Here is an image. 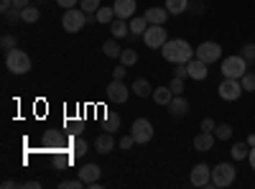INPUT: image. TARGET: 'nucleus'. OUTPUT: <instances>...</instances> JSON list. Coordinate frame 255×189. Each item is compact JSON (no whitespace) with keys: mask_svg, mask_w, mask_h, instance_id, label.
I'll return each mask as SVG.
<instances>
[{"mask_svg":"<svg viewBox=\"0 0 255 189\" xmlns=\"http://www.w3.org/2000/svg\"><path fill=\"white\" fill-rule=\"evenodd\" d=\"M166 41H168V36H166V28L163 26H148V31L143 33V44L148 49H161Z\"/></svg>","mask_w":255,"mask_h":189,"instance_id":"9","label":"nucleus"},{"mask_svg":"<svg viewBox=\"0 0 255 189\" xmlns=\"http://www.w3.org/2000/svg\"><path fill=\"white\" fill-rule=\"evenodd\" d=\"M189 182L194 184V187H212V166H207V164H197L194 169H191Z\"/></svg>","mask_w":255,"mask_h":189,"instance_id":"11","label":"nucleus"},{"mask_svg":"<svg viewBox=\"0 0 255 189\" xmlns=\"http://www.w3.org/2000/svg\"><path fill=\"white\" fill-rule=\"evenodd\" d=\"M82 187H87V184H84L79 177H77V179H67V182L59 184V189H82Z\"/></svg>","mask_w":255,"mask_h":189,"instance_id":"37","label":"nucleus"},{"mask_svg":"<svg viewBox=\"0 0 255 189\" xmlns=\"http://www.w3.org/2000/svg\"><path fill=\"white\" fill-rule=\"evenodd\" d=\"M151 97H153L156 105H166V108H168V102L174 100V92H171V87H156Z\"/></svg>","mask_w":255,"mask_h":189,"instance_id":"22","label":"nucleus"},{"mask_svg":"<svg viewBox=\"0 0 255 189\" xmlns=\"http://www.w3.org/2000/svg\"><path fill=\"white\" fill-rule=\"evenodd\" d=\"M248 161L253 166V172H255V146H250V154H248Z\"/></svg>","mask_w":255,"mask_h":189,"instance_id":"45","label":"nucleus"},{"mask_svg":"<svg viewBox=\"0 0 255 189\" xmlns=\"http://www.w3.org/2000/svg\"><path fill=\"white\" fill-rule=\"evenodd\" d=\"M0 187H3V189H13V187H23V184H18V182H13V179H5Z\"/></svg>","mask_w":255,"mask_h":189,"instance_id":"44","label":"nucleus"},{"mask_svg":"<svg viewBox=\"0 0 255 189\" xmlns=\"http://www.w3.org/2000/svg\"><path fill=\"white\" fill-rule=\"evenodd\" d=\"M13 5L15 8H26V5H31V0H13Z\"/></svg>","mask_w":255,"mask_h":189,"instance_id":"48","label":"nucleus"},{"mask_svg":"<svg viewBox=\"0 0 255 189\" xmlns=\"http://www.w3.org/2000/svg\"><path fill=\"white\" fill-rule=\"evenodd\" d=\"M125 74H128V67L125 64H120V67L113 69V79H125Z\"/></svg>","mask_w":255,"mask_h":189,"instance_id":"42","label":"nucleus"},{"mask_svg":"<svg viewBox=\"0 0 255 189\" xmlns=\"http://www.w3.org/2000/svg\"><path fill=\"white\" fill-rule=\"evenodd\" d=\"M168 113H171L174 118H184L189 113V100L184 95H174V100L168 102Z\"/></svg>","mask_w":255,"mask_h":189,"instance_id":"14","label":"nucleus"},{"mask_svg":"<svg viewBox=\"0 0 255 189\" xmlns=\"http://www.w3.org/2000/svg\"><path fill=\"white\" fill-rule=\"evenodd\" d=\"M0 46H3V51H5V54H8V51H13V49H15V36L3 33V38H0Z\"/></svg>","mask_w":255,"mask_h":189,"instance_id":"36","label":"nucleus"},{"mask_svg":"<svg viewBox=\"0 0 255 189\" xmlns=\"http://www.w3.org/2000/svg\"><path fill=\"white\" fill-rule=\"evenodd\" d=\"M248 143H250V146H255V133H253V136L248 138Z\"/></svg>","mask_w":255,"mask_h":189,"instance_id":"49","label":"nucleus"},{"mask_svg":"<svg viewBox=\"0 0 255 189\" xmlns=\"http://www.w3.org/2000/svg\"><path fill=\"white\" fill-rule=\"evenodd\" d=\"M130 90H133V92H135L138 97H151V95H153V87H151V82H148V79H143V77H135V79H133Z\"/></svg>","mask_w":255,"mask_h":189,"instance_id":"19","label":"nucleus"},{"mask_svg":"<svg viewBox=\"0 0 255 189\" xmlns=\"http://www.w3.org/2000/svg\"><path fill=\"white\" fill-rule=\"evenodd\" d=\"M143 15L148 18V23H151V26H163L171 13H168V10H166V5H163V8H148Z\"/></svg>","mask_w":255,"mask_h":189,"instance_id":"16","label":"nucleus"},{"mask_svg":"<svg viewBox=\"0 0 255 189\" xmlns=\"http://www.w3.org/2000/svg\"><path fill=\"white\" fill-rule=\"evenodd\" d=\"M240 85H243L245 92H255V72H245L240 77Z\"/></svg>","mask_w":255,"mask_h":189,"instance_id":"32","label":"nucleus"},{"mask_svg":"<svg viewBox=\"0 0 255 189\" xmlns=\"http://www.w3.org/2000/svg\"><path fill=\"white\" fill-rule=\"evenodd\" d=\"M130 87L125 85L123 79H113L110 85H108V100L110 102H118V105H123V102H128V97H130Z\"/></svg>","mask_w":255,"mask_h":189,"instance_id":"10","label":"nucleus"},{"mask_svg":"<svg viewBox=\"0 0 255 189\" xmlns=\"http://www.w3.org/2000/svg\"><path fill=\"white\" fill-rule=\"evenodd\" d=\"M79 8L87 13V15H95L102 8V0H79Z\"/></svg>","mask_w":255,"mask_h":189,"instance_id":"29","label":"nucleus"},{"mask_svg":"<svg viewBox=\"0 0 255 189\" xmlns=\"http://www.w3.org/2000/svg\"><path fill=\"white\" fill-rule=\"evenodd\" d=\"M148 26H151V23H148L145 15H133V18H130V33H133V36H143V33L148 31Z\"/></svg>","mask_w":255,"mask_h":189,"instance_id":"21","label":"nucleus"},{"mask_svg":"<svg viewBox=\"0 0 255 189\" xmlns=\"http://www.w3.org/2000/svg\"><path fill=\"white\" fill-rule=\"evenodd\" d=\"M186 13L202 15V13H204V3H202V0H189V10H186Z\"/></svg>","mask_w":255,"mask_h":189,"instance_id":"39","label":"nucleus"},{"mask_svg":"<svg viewBox=\"0 0 255 189\" xmlns=\"http://www.w3.org/2000/svg\"><path fill=\"white\" fill-rule=\"evenodd\" d=\"M56 3H59V8H64V10H67V8H77V0H56Z\"/></svg>","mask_w":255,"mask_h":189,"instance_id":"43","label":"nucleus"},{"mask_svg":"<svg viewBox=\"0 0 255 189\" xmlns=\"http://www.w3.org/2000/svg\"><path fill=\"white\" fill-rule=\"evenodd\" d=\"M5 67L10 74H28L31 72V56L20 49H13L5 54Z\"/></svg>","mask_w":255,"mask_h":189,"instance_id":"4","label":"nucleus"},{"mask_svg":"<svg viewBox=\"0 0 255 189\" xmlns=\"http://www.w3.org/2000/svg\"><path fill=\"white\" fill-rule=\"evenodd\" d=\"M235 166L232 164H217V166H212V187H217V189H225V187H232L235 184Z\"/></svg>","mask_w":255,"mask_h":189,"instance_id":"5","label":"nucleus"},{"mask_svg":"<svg viewBox=\"0 0 255 189\" xmlns=\"http://www.w3.org/2000/svg\"><path fill=\"white\" fill-rule=\"evenodd\" d=\"M215 128H217V123L212 120V118H204V120H202V131H207V133H215Z\"/></svg>","mask_w":255,"mask_h":189,"instance_id":"41","label":"nucleus"},{"mask_svg":"<svg viewBox=\"0 0 255 189\" xmlns=\"http://www.w3.org/2000/svg\"><path fill=\"white\" fill-rule=\"evenodd\" d=\"M8 8H13V0H0V10H8Z\"/></svg>","mask_w":255,"mask_h":189,"instance_id":"47","label":"nucleus"},{"mask_svg":"<svg viewBox=\"0 0 255 189\" xmlns=\"http://www.w3.org/2000/svg\"><path fill=\"white\" fill-rule=\"evenodd\" d=\"M215 138H220V141L232 138V125H230V123H220L217 128H215Z\"/></svg>","mask_w":255,"mask_h":189,"instance_id":"31","label":"nucleus"},{"mask_svg":"<svg viewBox=\"0 0 255 189\" xmlns=\"http://www.w3.org/2000/svg\"><path fill=\"white\" fill-rule=\"evenodd\" d=\"M23 187H26V189H38V187H41V182H38V179H31V182H26Z\"/></svg>","mask_w":255,"mask_h":189,"instance_id":"46","label":"nucleus"},{"mask_svg":"<svg viewBox=\"0 0 255 189\" xmlns=\"http://www.w3.org/2000/svg\"><path fill=\"white\" fill-rule=\"evenodd\" d=\"M100 174H102V169H100V166H97V164H84V166H82V169H79V174H77V177H79V179H82L84 184H87V187H90V184H95V182H100Z\"/></svg>","mask_w":255,"mask_h":189,"instance_id":"13","label":"nucleus"},{"mask_svg":"<svg viewBox=\"0 0 255 189\" xmlns=\"http://www.w3.org/2000/svg\"><path fill=\"white\" fill-rule=\"evenodd\" d=\"M161 54H163L166 61H171V64H186V61L194 59V46L184 38H168L161 46Z\"/></svg>","mask_w":255,"mask_h":189,"instance_id":"1","label":"nucleus"},{"mask_svg":"<svg viewBox=\"0 0 255 189\" xmlns=\"http://www.w3.org/2000/svg\"><path fill=\"white\" fill-rule=\"evenodd\" d=\"M212 146H215V133H207V131H202V133L194 138V149H197V151H202V154L212 151Z\"/></svg>","mask_w":255,"mask_h":189,"instance_id":"18","label":"nucleus"},{"mask_svg":"<svg viewBox=\"0 0 255 189\" xmlns=\"http://www.w3.org/2000/svg\"><path fill=\"white\" fill-rule=\"evenodd\" d=\"M87 13H84L82 8H67L61 15V28L67 33H79L84 26H87Z\"/></svg>","mask_w":255,"mask_h":189,"instance_id":"3","label":"nucleus"},{"mask_svg":"<svg viewBox=\"0 0 255 189\" xmlns=\"http://www.w3.org/2000/svg\"><path fill=\"white\" fill-rule=\"evenodd\" d=\"M135 61H138V51H135V49H123V54H120V64L133 67Z\"/></svg>","mask_w":255,"mask_h":189,"instance_id":"30","label":"nucleus"},{"mask_svg":"<svg viewBox=\"0 0 255 189\" xmlns=\"http://www.w3.org/2000/svg\"><path fill=\"white\" fill-rule=\"evenodd\" d=\"M248 154H250V143H248V141H240V143H235V146L230 149V156L235 159V161L248 159Z\"/></svg>","mask_w":255,"mask_h":189,"instance_id":"24","label":"nucleus"},{"mask_svg":"<svg viewBox=\"0 0 255 189\" xmlns=\"http://www.w3.org/2000/svg\"><path fill=\"white\" fill-rule=\"evenodd\" d=\"M87 149H90V146H87V141H84V138H77L72 143V154L74 156H84V154H87Z\"/></svg>","mask_w":255,"mask_h":189,"instance_id":"33","label":"nucleus"},{"mask_svg":"<svg viewBox=\"0 0 255 189\" xmlns=\"http://www.w3.org/2000/svg\"><path fill=\"white\" fill-rule=\"evenodd\" d=\"M186 69H189V79H197V82L207 79V74H209V64L202 61V59H197V56L191 61H186Z\"/></svg>","mask_w":255,"mask_h":189,"instance_id":"12","label":"nucleus"},{"mask_svg":"<svg viewBox=\"0 0 255 189\" xmlns=\"http://www.w3.org/2000/svg\"><path fill=\"white\" fill-rule=\"evenodd\" d=\"M194 56L207 61V64H215V61H220V56H222V46L217 44V41H202V44L194 49Z\"/></svg>","mask_w":255,"mask_h":189,"instance_id":"6","label":"nucleus"},{"mask_svg":"<svg viewBox=\"0 0 255 189\" xmlns=\"http://www.w3.org/2000/svg\"><path fill=\"white\" fill-rule=\"evenodd\" d=\"M248 61L243 54H232V56H225L222 64H220V72L227 77V79H240L245 72H248Z\"/></svg>","mask_w":255,"mask_h":189,"instance_id":"2","label":"nucleus"},{"mask_svg":"<svg viewBox=\"0 0 255 189\" xmlns=\"http://www.w3.org/2000/svg\"><path fill=\"white\" fill-rule=\"evenodd\" d=\"M166 10L171 15H181L189 10V0H166Z\"/></svg>","mask_w":255,"mask_h":189,"instance_id":"25","label":"nucleus"},{"mask_svg":"<svg viewBox=\"0 0 255 189\" xmlns=\"http://www.w3.org/2000/svg\"><path fill=\"white\" fill-rule=\"evenodd\" d=\"M240 54L245 56L248 64H255V44H253V41H250V44H245V46L240 49Z\"/></svg>","mask_w":255,"mask_h":189,"instance_id":"35","label":"nucleus"},{"mask_svg":"<svg viewBox=\"0 0 255 189\" xmlns=\"http://www.w3.org/2000/svg\"><path fill=\"white\" fill-rule=\"evenodd\" d=\"M130 133H133V138H135V143H151L153 141V125H151V120H145V118H135L133 120V125H130Z\"/></svg>","mask_w":255,"mask_h":189,"instance_id":"7","label":"nucleus"},{"mask_svg":"<svg viewBox=\"0 0 255 189\" xmlns=\"http://www.w3.org/2000/svg\"><path fill=\"white\" fill-rule=\"evenodd\" d=\"M110 31H113V38H125L130 33V23H125V18H115L110 23Z\"/></svg>","mask_w":255,"mask_h":189,"instance_id":"20","label":"nucleus"},{"mask_svg":"<svg viewBox=\"0 0 255 189\" xmlns=\"http://www.w3.org/2000/svg\"><path fill=\"white\" fill-rule=\"evenodd\" d=\"M3 15H5V23H8V26H10V23H18V20H23V18H20V8H15V5L8 8Z\"/></svg>","mask_w":255,"mask_h":189,"instance_id":"34","label":"nucleus"},{"mask_svg":"<svg viewBox=\"0 0 255 189\" xmlns=\"http://www.w3.org/2000/svg\"><path fill=\"white\" fill-rule=\"evenodd\" d=\"M133 143H135L133 133H130V136H123V138L118 141V146H120V151H128V149H133Z\"/></svg>","mask_w":255,"mask_h":189,"instance_id":"40","label":"nucleus"},{"mask_svg":"<svg viewBox=\"0 0 255 189\" xmlns=\"http://www.w3.org/2000/svg\"><path fill=\"white\" fill-rule=\"evenodd\" d=\"M95 15H97V23H102V26H110L113 20L118 18V15H115V8H113V5H110V8H100V10H97Z\"/></svg>","mask_w":255,"mask_h":189,"instance_id":"26","label":"nucleus"},{"mask_svg":"<svg viewBox=\"0 0 255 189\" xmlns=\"http://www.w3.org/2000/svg\"><path fill=\"white\" fill-rule=\"evenodd\" d=\"M95 149H97V154H113V149H115V138H113V133L105 131L102 136H97Z\"/></svg>","mask_w":255,"mask_h":189,"instance_id":"17","label":"nucleus"},{"mask_svg":"<svg viewBox=\"0 0 255 189\" xmlns=\"http://www.w3.org/2000/svg\"><path fill=\"white\" fill-rule=\"evenodd\" d=\"M113 8H115V15L118 18H133L135 15V0H115L113 3Z\"/></svg>","mask_w":255,"mask_h":189,"instance_id":"15","label":"nucleus"},{"mask_svg":"<svg viewBox=\"0 0 255 189\" xmlns=\"http://www.w3.org/2000/svg\"><path fill=\"white\" fill-rule=\"evenodd\" d=\"M120 115L118 113H108V118H105V125H102V131H108V133H115L120 131Z\"/></svg>","mask_w":255,"mask_h":189,"instance_id":"27","label":"nucleus"},{"mask_svg":"<svg viewBox=\"0 0 255 189\" xmlns=\"http://www.w3.org/2000/svg\"><path fill=\"white\" fill-rule=\"evenodd\" d=\"M168 87H171L174 95H184V79L181 77H174L171 82H168Z\"/></svg>","mask_w":255,"mask_h":189,"instance_id":"38","label":"nucleus"},{"mask_svg":"<svg viewBox=\"0 0 255 189\" xmlns=\"http://www.w3.org/2000/svg\"><path fill=\"white\" fill-rule=\"evenodd\" d=\"M20 18H23V23H36L41 18V10L33 5H26V8H20Z\"/></svg>","mask_w":255,"mask_h":189,"instance_id":"28","label":"nucleus"},{"mask_svg":"<svg viewBox=\"0 0 255 189\" xmlns=\"http://www.w3.org/2000/svg\"><path fill=\"white\" fill-rule=\"evenodd\" d=\"M217 92H220V100L235 102V100H240V95H243L245 90H243V85H240V79H227V77H225V82H220Z\"/></svg>","mask_w":255,"mask_h":189,"instance_id":"8","label":"nucleus"},{"mask_svg":"<svg viewBox=\"0 0 255 189\" xmlns=\"http://www.w3.org/2000/svg\"><path fill=\"white\" fill-rule=\"evenodd\" d=\"M120 38H108L102 44V51H105V56H110V59H120V54H123V49H120V44H118Z\"/></svg>","mask_w":255,"mask_h":189,"instance_id":"23","label":"nucleus"}]
</instances>
